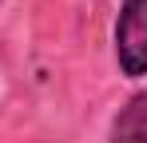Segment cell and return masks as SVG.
<instances>
[{"label":"cell","instance_id":"cell-3","mask_svg":"<svg viewBox=\"0 0 147 143\" xmlns=\"http://www.w3.org/2000/svg\"><path fill=\"white\" fill-rule=\"evenodd\" d=\"M0 4H4V0H0Z\"/></svg>","mask_w":147,"mask_h":143},{"label":"cell","instance_id":"cell-1","mask_svg":"<svg viewBox=\"0 0 147 143\" xmlns=\"http://www.w3.org/2000/svg\"><path fill=\"white\" fill-rule=\"evenodd\" d=\"M111 60L127 84L147 80V0H119L111 24Z\"/></svg>","mask_w":147,"mask_h":143},{"label":"cell","instance_id":"cell-2","mask_svg":"<svg viewBox=\"0 0 147 143\" xmlns=\"http://www.w3.org/2000/svg\"><path fill=\"white\" fill-rule=\"evenodd\" d=\"M107 143H147V88H135L111 115Z\"/></svg>","mask_w":147,"mask_h":143}]
</instances>
